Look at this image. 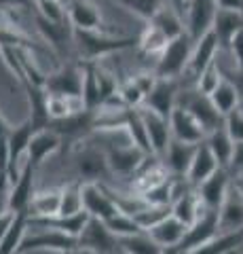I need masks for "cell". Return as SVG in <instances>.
Here are the masks:
<instances>
[{
  "label": "cell",
  "instance_id": "obj_1",
  "mask_svg": "<svg viewBox=\"0 0 243 254\" xmlns=\"http://www.w3.org/2000/svg\"><path fill=\"white\" fill-rule=\"evenodd\" d=\"M74 30V28H72ZM74 47L81 62H97L106 55L119 53L131 47H138V36L116 34V32H93V30H74Z\"/></svg>",
  "mask_w": 243,
  "mask_h": 254
},
{
  "label": "cell",
  "instance_id": "obj_2",
  "mask_svg": "<svg viewBox=\"0 0 243 254\" xmlns=\"http://www.w3.org/2000/svg\"><path fill=\"white\" fill-rule=\"evenodd\" d=\"M193 49H194V41L188 32L169 41L167 49L156 58L154 74L159 78H182V74H186Z\"/></svg>",
  "mask_w": 243,
  "mask_h": 254
},
{
  "label": "cell",
  "instance_id": "obj_3",
  "mask_svg": "<svg viewBox=\"0 0 243 254\" xmlns=\"http://www.w3.org/2000/svg\"><path fill=\"white\" fill-rule=\"evenodd\" d=\"M178 106L186 108L197 121L203 125L205 133H211L214 129L224 125V117L220 115V110L214 106L209 95L201 93L197 87L194 89H186V91H180V98H178Z\"/></svg>",
  "mask_w": 243,
  "mask_h": 254
},
{
  "label": "cell",
  "instance_id": "obj_4",
  "mask_svg": "<svg viewBox=\"0 0 243 254\" xmlns=\"http://www.w3.org/2000/svg\"><path fill=\"white\" fill-rule=\"evenodd\" d=\"M78 248V237L66 235L59 231H51V229H41L38 233H26L19 244L17 254L28 252H57L64 254L70 250Z\"/></svg>",
  "mask_w": 243,
  "mask_h": 254
},
{
  "label": "cell",
  "instance_id": "obj_5",
  "mask_svg": "<svg viewBox=\"0 0 243 254\" xmlns=\"http://www.w3.org/2000/svg\"><path fill=\"white\" fill-rule=\"evenodd\" d=\"M45 91L68 98H83V66L64 64L45 76Z\"/></svg>",
  "mask_w": 243,
  "mask_h": 254
},
{
  "label": "cell",
  "instance_id": "obj_6",
  "mask_svg": "<svg viewBox=\"0 0 243 254\" xmlns=\"http://www.w3.org/2000/svg\"><path fill=\"white\" fill-rule=\"evenodd\" d=\"M78 248L89 250L93 254H114V250L119 248V240L106 227V222L89 216L87 225L78 235Z\"/></svg>",
  "mask_w": 243,
  "mask_h": 254
},
{
  "label": "cell",
  "instance_id": "obj_7",
  "mask_svg": "<svg viewBox=\"0 0 243 254\" xmlns=\"http://www.w3.org/2000/svg\"><path fill=\"white\" fill-rule=\"evenodd\" d=\"M66 15L74 30H93V32H114L101 17L93 0H66Z\"/></svg>",
  "mask_w": 243,
  "mask_h": 254
},
{
  "label": "cell",
  "instance_id": "obj_8",
  "mask_svg": "<svg viewBox=\"0 0 243 254\" xmlns=\"http://www.w3.org/2000/svg\"><path fill=\"white\" fill-rule=\"evenodd\" d=\"M216 235H220V212L205 210L191 227L186 229V235H184L182 244H180V248H182L186 254L194 248H199L203 244L211 242Z\"/></svg>",
  "mask_w": 243,
  "mask_h": 254
},
{
  "label": "cell",
  "instance_id": "obj_9",
  "mask_svg": "<svg viewBox=\"0 0 243 254\" xmlns=\"http://www.w3.org/2000/svg\"><path fill=\"white\" fill-rule=\"evenodd\" d=\"M83 208L91 218H97L101 222L121 212L112 197L108 195L104 182H83Z\"/></svg>",
  "mask_w": 243,
  "mask_h": 254
},
{
  "label": "cell",
  "instance_id": "obj_10",
  "mask_svg": "<svg viewBox=\"0 0 243 254\" xmlns=\"http://www.w3.org/2000/svg\"><path fill=\"white\" fill-rule=\"evenodd\" d=\"M178 98H180V78H156L154 87L144 100V108H150L156 115L169 119L178 106Z\"/></svg>",
  "mask_w": 243,
  "mask_h": 254
},
{
  "label": "cell",
  "instance_id": "obj_11",
  "mask_svg": "<svg viewBox=\"0 0 243 254\" xmlns=\"http://www.w3.org/2000/svg\"><path fill=\"white\" fill-rule=\"evenodd\" d=\"M76 172L81 182H101L112 174L110 165H108L106 153L93 148V146H81L76 153Z\"/></svg>",
  "mask_w": 243,
  "mask_h": 254
},
{
  "label": "cell",
  "instance_id": "obj_12",
  "mask_svg": "<svg viewBox=\"0 0 243 254\" xmlns=\"http://www.w3.org/2000/svg\"><path fill=\"white\" fill-rule=\"evenodd\" d=\"M218 13L216 0H191L186 6V32L194 43L201 41L214 28V19Z\"/></svg>",
  "mask_w": 243,
  "mask_h": 254
},
{
  "label": "cell",
  "instance_id": "obj_13",
  "mask_svg": "<svg viewBox=\"0 0 243 254\" xmlns=\"http://www.w3.org/2000/svg\"><path fill=\"white\" fill-rule=\"evenodd\" d=\"M231 185H233L231 172L226 168H218L205 182H201V185L197 187V193H199V199L203 203V208L220 212Z\"/></svg>",
  "mask_w": 243,
  "mask_h": 254
},
{
  "label": "cell",
  "instance_id": "obj_14",
  "mask_svg": "<svg viewBox=\"0 0 243 254\" xmlns=\"http://www.w3.org/2000/svg\"><path fill=\"white\" fill-rule=\"evenodd\" d=\"M34 174L36 168L30 161H23L21 174L15 185H11L9 199H6V212L19 214V212H30V203L34 197Z\"/></svg>",
  "mask_w": 243,
  "mask_h": 254
},
{
  "label": "cell",
  "instance_id": "obj_15",
  "mask_svg": "<svg viewBox=\"0 0 243 254\" xmlns=\"http://www.w3.org/2000/svg\"><path fill=\"white\" fill-rule=\"evenodd\" d=\"M108 165H110L112 174H121V176H133L140 168L144 165V161L150 155L144 153L142 148H138L136 144L127 146H112L106 150Z\"/></svg>",
  "mask_w": 243,
  "mask_h": 254
},
{
  "label": "cell",
  "instance_id": "obj_16",
  "mask_svg": "<svg viewBox=\"0 0 243 254\" xmlns=\"http://www.w3.org/2000/svg\"><path fill=\"white\" fill-rule=\"evenodd\" d=\"M169 125H171V136L180 142H188V144H201L207 138L203 125L194 119L186 108L176 106V110L169 117Z\"/></svg>",
  "mask_w": 243,
  "mask_h": 254
},
{
  "label": "cell",
  "instance_id": "obj_17",
  "mask_svg": "<svg viewBox=\"0 0 243 254\" xmlns=\"http://www.w3.org/2000/svg\"><path fill=\"white\" fill-rule=\"evenodd\" d=\"M144 119V125H146V131H148V140H150V146H152V153L156 157H163L165 150L171 142V125H169V119L156 115L154 110L150 108H140Z\"/></svg>",
  "mask_w": 243,
  "mask_h": 254
},
{
  "label": "cell",
  "instance_id": "obj_18",
  "mask_svg": "<svg viewBox=\"0 0 243 254\" xmlns=\"http://www.w3.org/2000/svg\"><path fill=\"white\" fill-rule=\"evenodd\" d=\"M220 49V41H218L216 32L209 30L201 41L194 43V49H193V55H191V62H188V68H186V74L197 83L199 74L205 70L211 62H216V53Z\"/></svg>",
  "mask_w": 243,
  "mask_h": 254
},
{
  "label": "cell",
  "instance_id": "obj_19",
  "mask_svg": "<svg viewBox=\"0 0 243 254\" xmlns=\"http://www.w3.org/2000/svg\"><path fill=\"white\" fill-rule=\"evenodd\" d=\"M89 220L87 212L74 214V216H64V214H55V216H30V227L32 229H51V231H59L66 235L78 237Z\"/></svg>",
  "mask_w": 243,
  "mask_h": 254
},
{
  "label": "cell",
  "instance_id": "obj_20",
  "mask_svg": "<svg viewBox=\"0 0 243 254\" xmlns=\"http://www.w3.org/2000/svg\"><path fill=\"white\" fill-rule=\"evenodd\" d=\"M64 144V140L57 131L53 129H41L34 133V138L30 140V146H28V153H26V161H30L38 170L43 165V161L49 155L57 153Z\"/></svg>",
  "mask_w": 243,
  "mask_h": 254
},
{
  "label": "cell",
  "instance_id": "obj_21",
  "mask_svg": "<svg viewBox=\"0 0 243 254\" xmlns=\"http://www.w3.org/2000/svg\"><path fill=\"white\" fill-rule=\"evenodd\" d=\"M197 146L199 144H188V142H180L176 138H171L165 155H163V159H165L163 163H165L169 174H174V176H186L193 165Z\"/></svg>",
  "mask_w": 243,
  "mask_h": 254
},
{
  "label": "cell",
  "instance_id": "obj_22",
  "mask_svg": "<svg viewBox=\"0 0 243 254\" xmlns=\"http://www.w3.org/2000/svg\"><path fill=\"white\" fill-rule=\"evenodd\" d=\"M243 231V193L231 185L220 208V233Z\"/></svg>",
  "mask_w": 243,
  "mask_h": 254
},
{
  "label": "cell",
  "instance_id": "obj_23",
  "mask_svg": "<svg viewBox=\"0 0 243 254\" xmlns=\"http://www.w3.org/2000/svg\"><path fill=\"white\" fill-rule=\"evenodd\" d=\"M83 66V104L87 110H97L104 104L99 83V66L97 62H81Z\"/></svg>",
  "mask_w": 243,
  "mask_h": 254
},
{
  "label": "cell",
  "instance_id": "obj_24",
  "mask_svg": "<svg viewBox=\"0 0 243 254\" xmlns=\"http://www.w3.org/2000/svg\"><path fill=\"white\" fill-rule=\"evenodd\" d=\"M218 168H220V163H218V159L214 157L211 148L207 146V142L203 140L201 144L197 146V153H194L193 165H191V170H188L186 178L191 180L193 187H199L201 182H205Z\"/></svg>",
  "mask_w": 243,
  "mask_h": 254
},
{
  "label": "cell",
  "instance_id": "obj_25",
  "mask_svg": "<svg viewBox=\"0 0 243 254\" xmlns=\"http://www.w3.org/2000/svg\"><path fill=\"white\" fill-rule=\"evenodd\" d=\"M218 41H220V47L229 49L231 41L243 30V13L239 11H226V9H218L216 19H214V28Z\"/></svg>",
  "mask_w": 243,
  "mask_h": 254
},
{
  "label": "cell",
  "instance_id": "obj_26",
  "mask_svg": "<svg viewBox=\"0 0 243 254\" xmlns=\"http://www.w3.org/2000/svg\"><path fill=\"white\" fill-rule=\"evenodd\" d=\"M186 229L188 227L182 220H178L174 214H169L167 218L156 222L152 229H148V233H150V237L156 244H161L163 248H165V246H180L182 244L184 235H186Z\"/></svg>",
  "mask_w": 243,
  "mask_h": 254
},
{
  "label": "cell",
  "instance_id": "obj_27",
  "mask_svg": "<svg viewBox=\"0 0 243 254\" xmlns=\"http://www.w3.org/2000/svg\"><path fill=\"white\" fill-rule=\"evenodd\" d=\"M203 212H205V208H203V203L199 199L197 187L191 189L188 193H184L182 197H178V199L171 203V214H174L178 220H182L186 227H191Z\"/></svg>",
  "mask_w": 243,
  "mask_h": 254
},
{
  "label": "cell",
  "instance_id": "obj_28",
  "mask_svg": "<svg viewBox=\"0 0 243 254\" xmlns=\"http://www.w3.org/2000/svg\"><path fill=\"white\" fill-rule=\"evenodd\" d=\"M243 248V231H233V233H220L211 242L199 246L186 254H237Z\"/></svg>",
  "mask_w": 243,
  "mask_h": 254
},
{
  "label": "cell",
  "instance_id": "obj_29",
  "mask_svg": "<svg viewBox=\"0 0 243 254\" xmlns=\"http://www.w3.org/2000/svg\"><path fill=\"white\" fill-rule=\"evenodd\" d=\"M207 146L211 148V153L218 159L220 168H231V161H233V153H235V140L231 138V133L226 131V127H218L211 133H207Z\"/></svg>",
  "mask_w": 243,
  "mask_h": 254
},
{
  "label": "cell",
  "instance_id": "obj_30",
  "mask_svg": "<svg viewBox=\"0 0 243 254\" xmlns=\"http://www.w3.org/2000/svg\"><path fill=\"white\" fill-rule=\"evenodd\" d=\"M125 131L131 140V144H136L138 148H142L144 153L148 155H154L152 153V146H150V140H148V131H146V125H144V119L140 108H127L125 113Z\"/></svg>",
  "mask_w": 243,
  "mask_h": 254
},
{
  "label": "cell",
  "instance_id": "obj_31",
  "mask_svg": "<svg viewBox=\"0 0 243 254\" xmlns=\"http://www.w3.org/2000/svg\"><path fill=\"white\" fill-rule=\"evenodd\" d=\"M146 23H152L154 28H159L163 34L169 38V41H174V38L182 36L186 32L184 23H182V15H180L174 6H169V4L161 6V9L154 13V17L150 21H146Z\"/></svg>",
  "mask_w": 243,
  "mask_h": 254
},
{
  "label": "cell",
  "instance_id": "obj_32",
  "mask_svg": "<svg viewBox=\"0 0 243 254\" xmlns=\"http://www.w3.org/2000/svg\"><path fill=\"white\" fill-rule=\"evenodd\" d=\"M61 208V189L38 190L30 203V216H55Z\"/></svg>",
  "mask_w": 243,
  "mask_h": 254
},
{
  "label": "cell",
  "instance_id": "obj_33",
  "mask_svg": "<svg viewBox=\"0 0 243 254\" xmlns=\"http://www.w3.org/2000/svg\"><path fill=\"white\" fill-rule=\"evenodd\" d=\"M119 250L127 254H161L163 246L156 244L148 231H142L129 237H119Z\"/></svg>",
  "mask_w": 243,
  "mask_h": 254
},
{
  "label": "cell",
  "instance_id": "obj_34",
  "mask_svg": "<svg viewBox=\"0 0 243 254\" xmlns=\"http://www.w3.org/2000/svg\"><path fill=\"white\" fill-rule=\"evenodd\" d=\"M211 102H214V106L220 110V115L226 119L233 110H237L239 104H241V98H239V93L237 89L233 87V83H229L226 78H222V83L216 87V91L209 95Z\"/></svg>",
  "mask_w": 243,
  "mask_h": 254
},
{
  "label": "cell",
  "instance_id": "obj_35",
  "mask_svg": "<svg viewBox=\"0 0 243 254\" xmlns=\"http://www.w3.org/2000/svg\"><path fill=\"white\" fill-rule=\"evenodd\" d=\"M36 26L38 32L45 36V41H49L53 49H61L66 45V38L68 36H74V30H68L66 28V21H49L36 15Z\"/></svg>",
  "mask_w": 243,
  "mask_h": 254
},
{
  "label": "cell",
  "instance_id": "obj_36",
  "mask_svg": "<svg viewBox=\"0 0 243 254\" xmlns=\"http://www.w3.org/2000/svg\"><path fill=\"white\" fill-rule=\"evenodd\" d=\"M169 45V38L163 34L159 28H154L152 23H148V26L142 30V34L138 36V49L142 51L144 55H159L167 49Z\"/></svg>",
  "mask_w": 243,
  "mask_h": 254
},
{
  "label": "cell",
  "instance_id": "obj_37",
  "mask_svg": "<svg viewBox=\"0 0 243 254\" xmlns=\"http://www.w3.org/2000/svg\"><path fill=\"white\" fill-rule=\"evenodd\" d=\"M85 212L83 208V182L74 180L70 185L61 187V208L59 214L64 216H74V214Z\"/></svg>",
  "mask_w": 243,
  "mask_h": 254
},
{
  "label": "cell",
  "instance_id": "obj_38",
  "mask_svg": "<svg viewBox=\"0 0 243 254\" xmlns=\"http://www.w3.org/2000/svg\"><path fill=\"white\" fill-rule=\"evenodd\" d=\"M119 2L121 6H125L129 13L138 15L140 19L144 21H150L154 17V13L161 9V6L167 4V0H114Z\"/></svg>",
  "mask_w": 243,
  "mask_h": 254
},
{
  "label": "cell",
  "instance_id": "obj_39",
  "mask_svg": "<svg viewBox=\"0 0 243 254\" xmlns=\"http://www.w3.org/2000/svg\"><path fill=\"white\" fill-rule=\"evenodd\" d=\"M106 227L116 235V240H119V237H129V235H136V233L144 231V229L136 222V218L129 216V214H125V212H116L112 218H108Z\"/></svg>",
  "mask_w": 243,
  "mask_h": 254
},
{
  "label": "cell",
  "instance_id": "obj_40",
  "mask_svg": "<svg viewBox=\"0 0 243 254\" xmlns=\"http://www.w3.org/2000/svg\"><path fill=\"white\" fill-rule=\"evenodd\" d=\"M222 78H224V76H222L220 64H218V60H216V62H211L209 66L199 74V78H197V83H194V87H197L201 93L211 95V93L216 91V87L222 83Z\"/></svg>",
  "mask_w": 243,
  "mask_h": 254
},
{
  "label": "cell",
  "instance_id": "obj_41",
  "mask_svg": "<svg viewBox=\"0 0 243 254\" xmlns=\"http://www.w3.org/2000/svg\"><path fill=\"white\" fill-rule=\"evenodd\" d=\"M169 214H171V205H146V208L142 212H138L133 218H136V222L144 229V231H148V229H152L156 222L167 218Z\"/></svg>",
  "mask_w": 243,
  "mask_h": 254
},
{
  "label": "cell",
  "instance_id": "obj_42",
  "mask_svg": "<svg viewBox=\"0 0 243 254\" xmlns=\"http://www.w3.org/2000/svg\"><path fill=\"white\" fill-rule=\"evenodd\" d=\"M224 127L235 142H243V110L237 108L224 119Z\"/></svg>",
  "mask_w": 243,
  "mask_h": 254
},
{
  "label": "cell",
  "instance_id": "obj_43",
  "mask_svg": "<svg viewBox=\"0 0 243 254\" xmlns=\"http://www.w3.org/2000/svg\"><path fill=\"white\" fill-rule=\"evenodd\" d=\"M220 70H222V76L226 78L229 83H233V87L237 89V93H239V98H241V102H243V72L241 70H237V68H224V66H220Z\"/></svg>",
  "mask_w": 243,
  "mask_h": 254
},
{
  "label": "cell",
  "instance_id": "obj_44",
  "mask_svg": "<svg viewBox=\"0 0 243 254\" xmlns=\"http://www.w3.org/2000/svg\"><path fill=\"white\" fill-rule=\"evenodd\" d=\"M229 49H231L233 58H235V64H237V70H241V72H243V30L231 41Z\"/></svg>",
  "mask_w": 243,
  "mask_h": 254
},
{
  "label": "cell",
  "instance_id": "obj_45",
  "mask_svg": "<svg viewBox=\"0 0 243 254\" xmlns=\"http://www.w3.org/2000/svg\"><path fill=\"white\" fill-rule=\"evenodd\" d=\"M231 176L243 172V142H235V153H233V161H231Z\"/></svg>",
  "mask_w": 243,
  "mask_h": 254
},
{
  "label": "cell",
  "instance_id": "obj_46",
  "mask_svg": "<svg viewBox=\"0 0 243 254\" xmlns=\"http://www.w3.org/2000/svg\"><path fill=\"white\" fill-rule=\"evenodd\" d=\"M0 9H13V11L36 9V2L34 0H0Z\"/></svg>",
  "mask_w": 243,
  "mask_h": 254
},
{
  "label": "cell",
  "instance_id": "obj_47",
  "mask_svg": "<svg viewBox=\"0 0 243 254\" xmlns=\"http://www.w3.org/2000/svg\"><path fill=\"white\" fill-rule=\"evenodd\" d=\"M216 4H218V9L243 13V0H216Z\"/></svg>",
  "mask_w": 243,
  "mask_h": 254
},
{
  "label": "cell",
  "instance_id": "obj_48",
  "mask_svg": "<svg viewBox=\"0 0 243 254\" xmlns=\"http://www.w3.org/2000/svg\"><path fill=\"white\" fill-rule=\"evenodd\" d=\"M161 254H184V250L180 248V246H165Z\"/></svg>",
  "mask_w": 243,
  "mask_h": 254
},
{
  "label": "cell",
  "instance_id": "obj_49",
  "mask_svg": "<svg viewBox=\"0 0 243 254\" xmlns=\"http://www.w3.org/2000/svg\"><path fill=\"white\" fill-rule=\"evenodd\" d=\"M233 185L237 187L241 193H243V172H239V174H235V178H233Z\"/></svg>",
  "mask_w": 243,
  "mask_h": 254
},
{
  "label": "cell",
  "instance_id": "obj_50",
  "mask_svg": "<svg viewBox=\"0 0 243 254\" xmlns=\"http://www.w3.org/2000/svg\"><path fill=\"white\" fill-rule=\"evenodd\" d=\"M64 254H93L89 250H81V248H76V250H70V252H64Z\"/></svg>",
  "mask_w": 243,
  "mask_h": 254
},
{
  "label": "cell",
  "instance_id": "obj_51",
  "mask_svg": "<svg viewBox=\"0 0 243 254\" xmlns=\"http://www.w3.org/2000/svg\"><path fill=\"white\" fill-rule=\"evenodd\" d=\"M114 254H127V252H123V250H119V248H116V250H114Z\"/></svg>",
  "mask_w": 243,
  "mask_h": 254
},
{
  "label": "cell",
  "instance_id": "obj_52",
  "mask_svg": "<svg viewBox=\"0 0 243 254\" xmlns=\"http://www.w3.org/2000/svg\"><path fill=\"white\" fill-rule=\"evenodd\" d=\"M239 108H241V110H243V102H241V104H239Z\"/></svg>",
  "mask_w": 243,
  "mask_h": 254
},
{
  "label": "cell",
  "instance_id": "obj_53",
  "mask_svg": "<svg viewBox=\"0 0 243 254\" xmlns=\"http://www.w3.org/2000/svg\"><path fill=\"white\" fill-rule=\"evenodd\" d=\"M237 254H243V248H241V250H239V252H237Z\"/></svg>",
  "mask_w": 243,
  "mask_h": 254
},
{
  "label": "cell",
  "instance_id": "obj_54",
  "mask_svg": "<svg viewBox=\"0 0 243 254\" xmlns=\"http://www.w3.org/2000/svg\"><path fill=\"white\" fill-rule=\"evenodd\" d=\"M188 2H191V0H186V6H188Z\"/></svg>",
  "mask_w": 243,
  "mask_h": 254
}]
</instances>
